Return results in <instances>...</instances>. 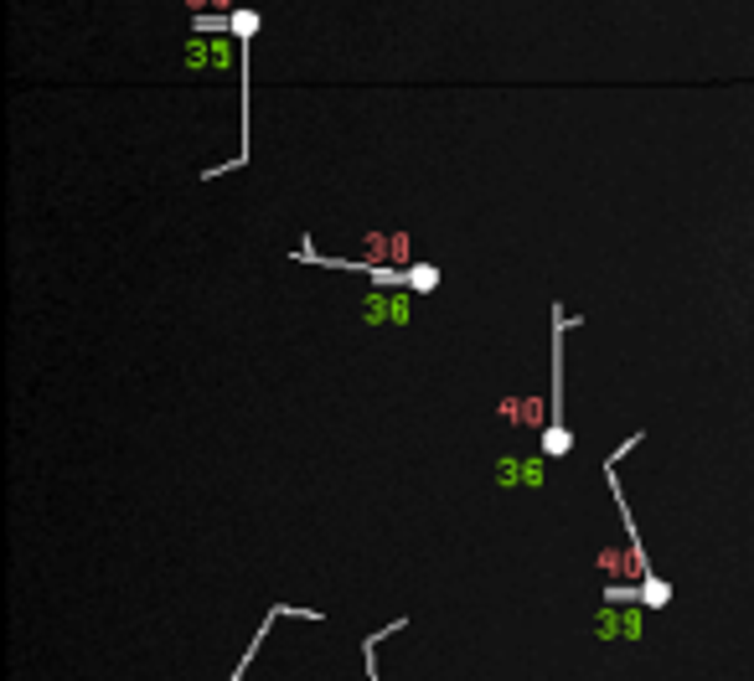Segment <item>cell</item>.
<instances>
[{
  "instance_id": "6da1fadb",
  "label": "cell",
  "mask_w": 754,
  "mask_h": 681,
  "mask_svg": "<svg viewBox=\"0 0 754 681\" xmlns=\"http://www.w3.org/2000/svg\"><path fill=\"white\" fill-rule=\"evenodd\" d=\"M414 258V243L408 233H367V258H341V269H372V264H387V269H403Z\"/></svg>"
},
{
  "instance_id": "7a4b0ae2",
  "label": "cell",
  "mask_w": 754,
  "mask_h": 681,
  "mask_svg": "<svg viewBox=\"0 0 754 681\" xmlns=\"http://www.w3.org/2000/svg\"><path fill=\"white\" fill-rule=\"evenodd\" d=\"M548 418V408L538 397H507L501 403V424H522V428H538Z\"/></svg>"
},
{
  "instance_id": "3957f363",
  "label": "cell",
  "mask_w": 754,
  "mask_h": 681,
  "mask_svg": "<svg viewBox=\"0 0 754 681\" xmlns=\"http://www.w3.org/2000/svg\"><path fill=\"white\" fill-rule=\"evenodd\" d=\"M362 315L367 320H408V300L403 295H367V305H362Z\"/></svg>"
},
{
  "instance_id": "277c9868",
  "label": "cell",
  "mask_w": 754,
  "mask_h": 681,
  "mask_svg": "<svg viewBox=\"0 0 754 681\" xmlns=\"http://www.w3.org/2000/svg\"><path fill=\"white\" fill-rule=\"evenodd\" d=\"M497 480H501V486H517V480L543 486V465H538V460H501L497 465Z\"/></svg>"
},
{
  "instance_id": "5b68a950",
  "label": "cell",
  "mask_w": 754,
  "mask_h": 681,
  "mask_svg": "<svg viewBox=\"0 0 754 681\" xmlns=\"http://www.w3.org/2000/svg\"><path fill=\"white\" fill-rule=\"evenodd\" d=\"M279 615H295V609H285V604H274V609H269V619H264V625H258L254 646H248V650H243V656H238V666H233V676H227V681H243V671H248V666H254L258 646H264V635H269V625H274V619H279Z\"/></svg>"
},
{
  "instance_id": "8992f818",
  "label": "cell",
  "mask_w": 754,
  "mask_h": 681,
  "mask_svg": "<svg viewBox=\"0 0 754 681\" xmlns=\"http://www.w3.org/2000/svg\"><path fill=\"white\" fill-rule=\"evenodd\" d=\"M403 625H408V619H393V625H383L377 635H367V640H362V661H367V681H377V646H383L387 635H398Z\"/></svg>"
},
{
  "instance_id": "52a82bcc",
  "label": "cell",
  "mask_w": 754,
  "mask_h": 681,
  "mask_svg": "<svg viewBox=\"0 0 754 681\" xmlns=\"http://www.w3.org/2000/svg\"><path fill=\"white\" fill-rule=\"evenodd\" d=\"M599 635H626V640H636V635H641V615H636V609H626L620 619L605 615L599 619Z\"/></svg>"
},
{
  "instance_id": "ba28073f",
  "label": "cell",
  "mask_w": 754,
  "mask_h": 681,
  "mask_svg": "<svg viewBox=\"0 0 754 681\" xmlns=\"http://www.w3.org/2000/svg\"><path fill=\"white\" fill-rule=\"evenodd\" d=\"M403 285L418 289V295H429V289L439 285V269H434V264H408V269H403Z\"/></svg>"
},
{
  "instance_id": "9c48e42d",
  "label": "cell",
  "mask_w": 754,
  "mask_h": 681,
  "mask_svg": "<svg viewBox=\"0 0 754 681\" xmlns=\"http://www.w3.org/2000/svg\"><path fill=\"white\" fill-rule=\"evenodd\" d=\"M641 604H646V609H661V604H672V584H661L657 573H651V578H641Z\"/></svg>"
},
{
  "instance_id": "30bf717a",
  "label": "cell",
  "mask_w": 754,
  "mask_h": 681,
  "mask_svg": "<svg viewBox=\"0 0 754 681\" xmlns=\"http://www.w3.org/2000/svg\"><path fill=\"white\" fill-rule=\"evenodd\" d=\"M227 26H233V36H254L258 32V16H254V11H233V16H227Z\"/></svg>"
},
{
  "instance_id": "8fae6325",
  "label": "cell",
  "mask_w": 754,
  "mask_h": 681,
  "mask_svg": "<svg viewBox=\"0 0 754 681\" xmlns=\"http://www.w3.org/2000/svg\"><path fill=\"white\" fill-rule=\"evenodd\" d=\"M207 5H217V11H227V5H233V0H207Z\"/></svg>"
}]
</instances>
